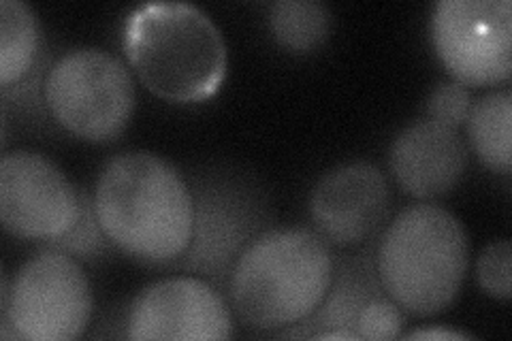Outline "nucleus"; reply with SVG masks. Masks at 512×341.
Listing matches in <instances>:
<instances>
[{
  "mask_svg": "<svg viewBox=\"0 0 512 341\" xmlns=\"http://www.w3.org/2000/svg\"><path fill=\"white\" fill-rule=\"evenodd\" d=\"M333 26L327 5L316 0H278L269 7V28L291 52H312L323 45Z\"/></svg>",
  "mask_w": 512,
  "mask_h": 341,
  "instance_id": "obj_15",
  "label": "nucleus"
},
{
  "mask_svg": "<svg viewBox=\"0 0 512 341\" xmlns=\"http://www.w3.org/2000/svg\"><path fill=\"white\" fill-rule=\"evenodd\" d=\"M195 226L184 265L222 282L256 237L261 211L254 192L227 180H199L195 190Z\"/></svg>",
  "mask_w": 512,
  "mask_h": 341,
  "instance_id": "obj_10",
  "label": "nucleus"
},
{
  "mask_svg": "<svg viewBox=\"0 0 512 341\" xmlns=\"http://www.w3.org/2000/svg\"><path fill=\"white\" fill-rule=\"evenodd\" d=\"M389 167L404 192L434 199L457 186L468 167V150L457 128L427 118L406 126L393 139Z\"/></svg>",
  "mask_w": 512,
  "mask_h": 341,
  "instance_id": "obj_12",
  "label": "nucleus"
},
{
  "mask_svg": "<svg viewBox=\"0 0 512 341\" xmlns=\"http://www.w3.org/2000/svg\"><path fill=\"white\" fill-rule=\"evenodd\" d=\"M327 241L308 229H271L256 235L229 275L231 305L256 331L286 329L308 320L333 282Z\"/></svg>",
  "mask_w": 512,
  "mask_h": 341,
  "instance_id": "obj_2",
  "label": "nucleus"
},
{
  "mask_svg": "<svg viewBox=\"0 0 512 341\" xmlns=\"http://www.w3.org/2000/svg\"><path fill=\"white\" fill-rule=\"evenodd\" d=\"M404 339H472V335L461 333V331H448V329H419L408 333Z\"/></svg>",
  "mask_w": 512,
  "mask_h": 341,
  "instance_id": "obj_21",
  "label": "nucleus"
},
{
  "mask_svg": "<svg viewBox=\"0 0 512 341\" xmlns=\"http://www.w3.org/2000/svg\"><path fill=\"white\" fill-rule=\"evenodd\" d=\"M94 209L111 246L141 263H171L188 248L195 199L182 173L158 154L111 158L94 186Z\"/></svg>",
  "mask_w": 512,
  "mask_h": 341,
  "instance_id": "obj_1",
  "label": "nucleus"
},
{
  "mask_svg": "<svg viewBox=\"0 0 512 341\" xmlns=\"http://www.w3.org/2000/svg\"><path fill=\"white\" fill-rule=\"evenodd\" d=\"M124 54L160 99L199 103L227 75V43L210 15L190 3H146L128 13Z\"/></svg>",
  "mask_w": 512,
  "mask_h": 341,
  "instance_id": "obj_3",
  "label": "nucleus"
},
{
  "mask_svg": "<svg viewBox=\"0 0 512 341\" xmlns=\"http://www.w3.org/2000/svg\"><path fill=\"white\" fill-rule=\"evenodd\" d=\"M476 280L489 297L508 299L512 290V246L508 239L491 241L476 261Z\"/></svg>",
  "mask_w": 512,
  "mask_h": 341,
  "instance_id": "obj_17",
  "label": "nucleus"
},
{
  "mask_svg": "<svg viewBox=\"0 0 512 341\" xmlns=\"http://www.w3.org/2000/svg\"><path fill=\"white\" fill-rule=\"evenodd\" d=\"M342 273V271H340ZM380 280L376 282L372 278L370 271H365L363 267H348L340 280L333 282L327 292V297L323 303L318 305V310L312 314L316 327H325V331L331 329H346V331H355L357 316L361 312V307L378 297L380 292ZM310 316V318H312ZM357 333V331H355Z\"/></svg>",
  "mask_w": 512,
  "mask_h": 341,
  "instance_id": "obj_16",
  "label": "nucleus"
},
{
  "mask_svg": "<svg viewBox=\"0 0 512 341\" xmlns=\"http://www.w3.org/2000/svg\"><path fill=\"white\" fill-rule=\"evenodd\" d=\"M0 335L5 339L71 341L92 318V288L73 254L45 248L22 263L9 282L3 275Z\"/></svg>",
  "mask_w": 512,
  "mask_h": 341,
  "instance_id": "obj_5",
  "label": "nucleus"
},
{
  "mask_svg": "<svg viewBox=\"0 0 512 341\" xmlns=\"http://www.w3.org/2000/svg\"><path fill=\"white\" fill-rule=\"evenodd\" d=\"M105 241L107 235L103 231V226L96 218V209H94V197H90L88 192L82 190V209H79V218L73 224V229L60 237L58 241H54L50 248H58L69 254H77V256H94L105 250Z\"/></svg>",
  "mask_w": 512,
  "mask_h": 341,
  "instance_id": "obj_18",
  "label": "nucleus"
},
{
  "mask_svg": "<svg viewBox=\"0 0 512 341\" xmlns=\"http://www.w3.org/2000/svg\"><path fill=\"white\" fill-rule=\"evenodd\" d=\"M431 41L459 84H502L512 73L510 0H440L431 13Z\"/></svg>",
  "mask_w": 512,
  "mask_h": 341,
  "instance_id": "obj_7",
  "label": "nucleus"
},
{
  "mask_svg": "<svg viewBox=\"0 0 512 341\" xmlns=\"http://www.w3.org/2000/svg\"><path fill=\"white\" fill-rule=\"evenodd\" d=\"M470 265V239L451 211L416 203L399 211L384 231L376 273L382 290L414 316L446 310Z\"/></svg>",
  "mask_w": 512,
  "mask_h": 341,
  "instance_id": "obj_4",
  "label": "nucleus"
},
{
  "mask_svg": "<svg viewBox=\"0 0 512 341\" xmlns=\"http://www.w3.org/2000/svg\"><path fill=\"white\" fill-rule=\"evenodd\" d=\"M45 103L75 137L111 141L135 109V84L126 64L101 47H73L45 75Z\"/></svg>",
  "mask_w": 512,
  "mask_h": 341,
  "instance_id": "obj_6",
  "label": "nucleus"
},
{
  "mask_svg": "<svg viewBox=\"0 0 512 341\" xmlns=\"http://www.w3.org/2000/svg\"><path fill=\"white\" fill-rule=\"evenodd\" d=\"M79 209L82 190L47 156L15 150L0 160V222L13 237L52 246L73 229Z\"/></svg>",
  "mask_w": 512,
  "mask_h": 341,
  "instance_id": "obj_8",
  "label": "nucleus"
},
{
  "mask_svg": "<svg viewBox=\"0 0 512 341\" xmlns=\"http://www.w3.org/2000/svg\"><path fill=\"white\" fill-rule=\"evenodd\" d=\"M389 186L370 162H348L320 177L310 197V214L320 237L352 246L372 237L384 220Z\"/></svg>",
  "mask_w": 512,
  "mask_h": 341,
  "instance_id": "obj_11",
  "label": "nucleus"
},
{
  "mask_svg": "<svg viewBox=\"0 0 512 341\" xmlns=\"http://www.w3.org/2000/svg\"><path fill=\"white\" fill-rule=\"evenodd\" d=\"M231 335L229 303L214 286L188 275L143 288L126 320V337L135 341H220Z\"/></svg>",
  "mask_w": 512,
  "mask_h": 341,
  "instance_id": "obj_9",
  "label": "nucleus"
},
{
  "mask_svg": "<svg viewBox=\"0 0 512 341\" xmlns=\"http://www.w3.org/2000/svg\"><path fill=\"white\" fill-rule=\"evenodd\" d=\"M404 316L399 305L384 295L367 301L357 316L355 331L359 339H395L402 333Z\"/></svg>",
  "mask_w": 512,
  "mask_h": 341,
  "instance_id": "obj_19",
  "label": "nucleus"
},
{
  "mask_svg": "<svg viewBox=\"0 0 512 341\" xmlns=\"http://www.w3.org/2000/svg\"><path fill=\"white\" fill-rule=\"evenodd\" d=\"M41 28L24 0H0V84H20L37 60Z\"/></svg>",
  "mask_w": 512,
  "mask_h": 341,
  "instance_id": "obj_14",
  "label": "nucleus"
},
{
  "mask_svg": "<svg viewBox=\"0 0 512 341\" xmlns=\"http://www.w3.org/2000/svg\"><path fill=\"white\" fill-rule=\"evenodd\" d=\"M468 139L478 158L504 175L512 165V92L495 90L472 101L466 118Z\"/></svg>",
  "mask_w": 512,
  "mask_h": 341,
  "instance_id": "obj_13",
  "label": "nucleus"
},
{
  "mask_svg": "<svg viewBox=\"0 0 512 341\" xmlns=\"http://www.w3.org/2000/svg\"><path fill=\"white\" fill-rule=\"evenodd\" d=\"M472 107V96L468 86L459 81H446L434 88L427 99V116L429 120L442 122L451 128L466 124V118Z\"/></svg>",
  "mask_w": 512,
  "mask_h": 341,
  "instance_id": "obj_20",
  "label": "nucleus"
}]
</instances>
